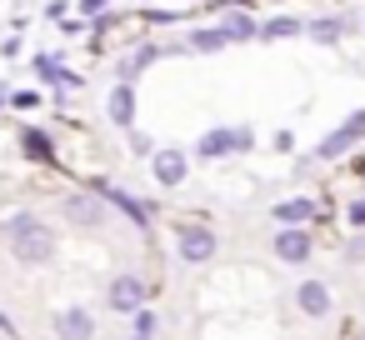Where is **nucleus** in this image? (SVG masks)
I'll list each match as a JSON object with an SVG mask.
<instances>
[{
  "label": "nucleus",
  "instance_id": "15",
  "mask_svg": "<svg viewBox=\"0 0 365 340\" xmlns=\"http://www.w3.org/2000/svg\"><path fill=\"white\" fill-rule=\"evenodd\" d=\"M345 31H350V21H340V16H320V21H310V26H305V36H310L315 46H335Z\"/></svg>",
  "mask_w": 365,
  "mask_h": 340
},
{
  "label": "nucleus",
  "instance_id": "14",
  "mask_svg": "<svg viewBox=\"0 0 365 340\" xmlns=\"http://www.w3.org/2000/svg\"><path fill=\"white\" fill-rule=\"evenodd\" d=\"M106 200H110L120 215H130L135 225H150V210H145V200H135L130 190H120V185H106Z\"/></svg>",
  "mask_w": 365,
  "mask_h": 340
},
{
  "label": "nucleus",
  "instance_id": "6",
  "mask_svg": "<svg viewBox=\"0 0 365 340\" xmlns=\"http://www.w3.org/2000/svg\"><path fill=\"white\" fill-rule=\"evenodd\" d=\"M175 245H180V260H190V265H205V260L215 255V230H205V225H180Z\"/></svg>",
  "mask_w": 365,
  "mask_h": 340
},
{
  "label": "nucleus",
  "instance_id": "7",
  "mask_svg": "<svg viewBox=\"0 0 365 340\" xmlns=\"http://www.w3.org/2000/svg\"><path fill=\"white\" fill-rule=\"evenodd\" d=\"M66 220L96 230V225H106V205H101L96 195H71V200H66Z\"/></svg>",
  "mask_w": 365,
  "mask_h": 340
},
{
  "label": "nucleus",
  "instance_id": "26",
  "mask_svg": "<svg viewBox=\"0 0 365 340\" xmlns=\"http://www.w3.org/2000/svg\"><path fill=\"white\" fill-rule=\"evenodd\" d=\"M0 105H6V91H0Z\"/></svg>",
  "mask_w": 365,
  "mask_h": 340
},
{
  "label": "nucleus",
  "instance_id": "13",
  "mask_svg": "<svg viewBox=\"0 0 365 340\" xmlns=\"http://www.w3.org/2000/svg\"><path fill=\"white\" fill-rule=\"evenodd\" d=\"M230 150H235V125H220V130L200 135V145H195L200 160H220V155H230Z\"/></svg>",
  "mask_w": 365,
  "mask_h": 340
},
{
  "label": "nucleus",
  "instance_id": "24",
  "mask_svg": "<svg viewBox=\"0 0 365 340\" xmlns=\"http://www.w3.org/2000/svg\"><path fill=\"white\" fill-rule=\"evenodd\" d=\"M345 255H350V260H360V255H365V235H355V240L345 245Z\"/></svg>",
  "mask_w": 365,
  "mask_h": 340
},
{
  "label": "nucleus",
  "instance_id": "23",
  "mask_svg": "<svg viewBox=\"0 0 365 340\" xmlns=\"http://www.w3.org/2000/svg\"><path fill=\"white\" fill-rule=\"evenodd\" d=\"M106 6H110V0H76L81 16H106Z\"/></svg>",
  "mask_w": 365,
  "mask_h": 340
},
{
  "label": "nucleus",
  "instance_id": "19",
  "mask_svg": "<svg viewBox=\"0 0 365 340\" xmlns=\"http://www.w3.org/2000/svg\"><path fill=\"white\" fill-rule=\"evenodd\" d=\"M300 31H305L300 21L280 16V21H265V26H260V41H290V36H300Z\"/></svg>",
  "mask_w": 365,
  "mask_h": 340
},
{
  "label": "nucleus",
  "instance_id": "11",
  "mask_svg": "<svg viewBox=\"0 0 365 340\" xmlns=\"http://www.w3.org/2000/svg\"><path fill=\"white\" fill-rule=\"evenodd\" d=\"M315 210H320V205H315L310 195H290V200H280L270 215H275L280 225H305V220H315Z\"/></svg>",
  "mask_w": 365,
  "mask_h": 340
},
{
  "label": "nucleus",
  "instance_id": "2",
  "mask_svg": "<svg viewBox=\"0 0 365 340\" xmlns=\"http://www.w3.org/2000/svg\"><path fill=\"white\" fill-rule=\"evenodd\" d=\"M355 140H365V110H350V115L340 120V130H330V135L315 145V160H340Z\"/></svg>",
  "mask_w": 365,
  "mask_h": 340
},
{
  "label": "nucleus",
  "instance_id": "3",
  "mask_svg": "<svg viewBox=\"0 0 365 340\" xmlns=\"http://www.w3.org/2000/svg\"><path fill=\"white\" fill-rule=\"evenodd\" d=\"M310 250H315V240H310L305 225H285V230H275V260H285V265H305Z\"/></svg>",
  "mask_w": 365,
  "mask_h": 340
},
{
  "label": "nucleus",
  "instance_id": "5",
  "mask_svg": "<svg viewBox=\"0 0 365 340\" xmlns=\"http://www.w3.org/2000/svg\"><path fill=\"white\" fill-rule=\"evenodd\" d=\"M150 175H155L160 185H180V180L190 175V155H185V150H175V145L150 150Z\"/></svg>",
  "mask_w": 365,
  "mask_h": 340
},
{
  "label": "nucleus",
  "instance_id": "4",
  "mask_svg": "<svg viewBox=\"0 0 365 340\" xmlns=\"http://www.w3.org/2000/svg\"><path fill=\"white\" fill-rule=\"evenodd\" d=\"M145 280L140 275H115L110 280V290H106V300H110V310H120V315H135L140 305H145Z\"/></svg>",
  "mask_w": 365,
  "mask_h": 340
},
{
  "label": "nucleus",
  "instance_id": "12",
  "mask_svg": "<svg viewBox=\"0 0 365 340\" xmlns=\"http://www.w3.org/2000/svg\"><path fill=\"white\" fill-rule=\"evenodd\" d=\"M220 31H225V41H230V46H245V41H255V36H260V26H255V21H250L240 6H235V11H225Z\"/></svg>",
  "mask_w": 365,
  "mask_h": 340
},
{
  "label": "nucleus",
  "instance_id": "25",
  "mask_svg": "<svg viewBox=\"0 0 365 340\" xmlns=\"http://www.w3.org/2000/svg\"><path fill=\"white\" fill-rule=\"evenodd\" d=\"M0 335H16V320H11L6 310H0Z\"/></svg>",
  "mask_w": 365,
  "mask_h": 340
},
{
  "label": "nucleus",
  "instance_id": "17",
  "mask_svg": "<svg viewBox=\"0 0 365 340\" xmlns=\"http://www.w3.org/2000/svg\"><path fill=\"white\" fill-rule=\"evenodd\" d=\"M230 41H225V31L215 26V31H190L185 36V51H200V56H215V51H225Z\"/></svg>",
  "mask_w": 365,
  "mask_h": 340
},
{
  "label": "nucleus",
  "instance_id": "20",
  "mask_svg": "<svg viewBox=\"0 0 365 340\" xmlns=\"http://www.w3.org/2000/svg\"><path fill=\"white\" fill-rule=\"evenodd\" d=\"M155 325H160V320H155V315L140 305V310H135V335H145V340H150V335H155Z\"/></svg>",
  "mask_w": 365,
  "mask_h": 340
},
{
  "label": "nucleus",
  "instance_id": "21",
  "mask_svg": "<svg viewBox=\"0 0 365 340\" xmlns=\"http://www.w3.org/2000/svg\"><path fill=\"white\" fill-rule=\"evenodd\" d=\"M11 105H16V110H36V105H41V96H36V91H16V96H11Z\"/></svg>",
  "mask_w": 365,
  "mask_h": 340
},
{
  "label": "nucleus",
  "instance_id": "22",
  "mask_svg": "<svg viewBox=\"0 0 365 340\" xmlns=\"http://www.w3.org/2000/svg\"><path fill=\"white\" fill-rule=\"evenodd\" d=\"M345 220H350V225H355V230H360V225H365V195H360V200H350V205H345Z\"/></svg>",
  "mask_w": 365,
  "mask_h": 340
},
{
  "label": "nucleus",
  "instance_id": "10",
  "mask_svg": "<svg viewBox=\"0 0 365 340\" xmlns=\"http://www.w3.org/2000/svg\"><path fill=\"white\" fill-rule=\"evenodd\" d=\"M110 120H115L120 130L135 125V86H130V81H115V91H110Z\"/></svg>",
  "mask_w": 365,
  "mask_h": 340
},
{
  "label": "nucleus",
  "instance_id": "16",
  "mask_svg": "<svg viewBox=\"0 0 365 340\" xmlns=\"http://www.w3.org/2000/svg\"><path fill=\"white\" fill-rule=\"evenodd\" d=\"M36 76L51 81V86H61V91H76V86H81V76L61 71V61H51V56H36Z\"/></svg>",
  "mask_w": 365,
  "mask_h": 340
},
{
  "label": "nucleus",
  "instance_id": "27",
  "mask_svg": "<svg viewBox=\"0 0 365 340\" xmlns=\"http://www.w3.org/2000/svg\"><path fill=\"white\" fill-rule=\"evenodd\" d=\"M135 340H145V335H135Z\"/></svg>",
  "mask_w": 365,
  "mask_h": 340
},
{
  "label": "nucleus",
  "instance_id": "1",
  "mask_svg": "<svg viewBox=\"0 0 365 340\" xmlns=\"http://www.w3.org/2000/svg\"><path fill=\"white\" fill-rule=\"evenodd\" d=\"M6 235H11V255H16L21 265H46V260L56 255V235H51V225H46L41 215H31V210L11 215Z\"/></svg>",
  "mask_w": 365,
  "mask_h": 340
},
{
  "label": "nucleus",
  "instance_id": "9",
  "mask_svg": "<svg viewBox=\"0 0 365 340\" xmlns=\"http://www.w3.org/2000/svg\"><path fill=\"white\" fill-rule=\"evenodd\" d=\"M295 305L305 310V315H330V285H320V280H300L295 285Z\"/></svg>",
  "mask_w": 365,
  "mask_h": 340
},
{
  "label": "nucleus",
  "instance_id": "18",
  "mask_svg": "<svg viewBox=\"0 0 365 340\" xmlns=\"http://www.w3.org/2000/svg\"><path fill=\"white\" fill-rule=\"evenodd\" d=\"M21 140H26V155H36L41 165H56V150H51V140H46V130H36V125H31V130H26Z\"/></svg>",
  "mask_w": 365,
  "mask_h": 340
},
{
  "label": "nucleus",
  "instance_id": "8",
  "mask_svg": "<svg viewBox=\"0 0 365 340\" xmlns=\"http://www.w3.org/2000/svg\"><path fill=\"white\" fill-rule=\"evenodd\" d=\"M56 335H61V340H91V335H96V315L81 310V305H76V310H61V315H56Z\"/></svg>",
  "mask_w": 365,
  "mask_h": 340
}]
</instances>
